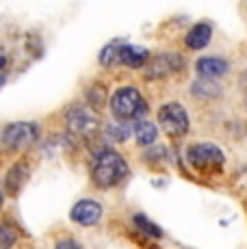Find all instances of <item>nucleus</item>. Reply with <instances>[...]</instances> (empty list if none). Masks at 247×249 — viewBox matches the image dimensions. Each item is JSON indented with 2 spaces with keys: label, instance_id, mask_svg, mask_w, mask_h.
<instances>
[{
  "label": "nucleus",
  "instance_id": "1",
  "mask_svg": "<svg viewBox=\"0 0 247 249\" xmlns=\"http://www.w3.org/2000/svg\"><path fill=\"white\" fill-rule=\"evenodd\" d=\"M89 176H91V184L96 189H113V186L126 180L128 162L117 150L104 147V150H98L93 154L91 162H89Z\"/></svg>",
  "mask_w": 247,
  "mask_h": 249
},
{
  "label": "nucleus",
  "instance_id": "2",
  "mask_svg": "<svg viewBox=\"0 0 247 249\" xmlns=\"http://www.w3.org/2000/svg\"><path fill=\"white\" fill-rule=\"evenodd\" d=\"M65 122H68V135L74 141H93L100 130H102V119H100L98 111L93 107H83V104H76L65 115Z\"/></svg>",
  "mask_w": 247,
  "mask_h": 249
},
{
  "label": "nucleus",
  "instance_id": "3",
  "mask_svg": "<svg viewBox=\"0 0 247 249\" xmlns=\"http://www.w3.org/2000/svg\"><path fill=\"white\" fill-rule=\"evenodd\" d=\"M111 111L115 119L137 122L148 113V102L137 87H120L111 95Z\"/></svg>",
  "mask_w": 247,
  "mask_h": 249
},
{
  "label": "nucleus",
  "instance_id": "4",
  "mask_svg": "<svg viewBox=\"0 0 247 249\" xmlns=\"http://www.w3.org/2000/svg\"><path fill=\"white\" fill-rule=\"evenodd\" d=\"M39 124L37 122H13L2 130V145L11 152L28 150L39 139Z\"/></svg>",
  "mask_w": 247,
  "mask_h": 249
},
{
  "label": "nucleus",
  "instance_id": "5",
  "mask_svg": "<svg viewBox=\"0 0 247 249\" xmlns=\"http://www.w3.org/2000/svg\"><path fill=\"white\" fill-rule=\"evenodd\" d=\"M156 119H159V126L167 132L169 137L180 139L189 132L191 128V122H189V113L187 108L180 102H167L159 108L156 113Z\"/></svg>",
  "mask_w": 247,
  "mask_h": 249
},
{
  "label": "nucleus",
  "instance_id": "6",
  "mask_svg": "<svg viewBox=\"0 0 247 249\" xmlns=\"http://www.w3.org/2000/svg\"><path fill=\"white\" fill-rule=\"evenodd\" d=\"M187 159L191 162L193 169L211 174V171H219L226 162V154L215 145V143H193L187 150Z\"/></svg>",
  "mask_w": 247,
  "mask_h": 249
},
{
  "label": "nucleus",
  "instance_id": "7",
  "mask_svg": "<svg viewBox=\"0 0 247 249\" xmlns=\"http://www.w3.org/2000/svg\"><path fill=\"white\" fill-rule=\"evenodd\" d=\"M187 68V59L178 52H160V54L152 56L143 70V76L148 80H159V78H167L172 74H178Z\"/></svg>",
  "mask_w": 247,
  "mask_h": 249
},
{
  "label": "nucleus",
  "instance_id": "8",
  "mask_svg": "<svg viewBox=\"0 0 247 249\" xmlns=\"http://www.w3.org/2000/svg\"><path fill=\"white\" fill-rule=\"evenodd\" d=\"M70 219L83 228H91L100 223V219H102V206L93 202V199H80L70 210Z\"/></svg>",
  "mask_w": 247,
  "mask_h": 249
},
{
  "label": "nucleus",
  "instance_id": "9",
  "mask_svg": "<svg viewBox=\"0 0 247 249\" xmlns=\"http://www.w3.org/2000/svg\"><path fill=\"white\" fill-rule=\"evenodd\" d=\"M195 70L199 76H206V78H223L230 71V63L223 56H202L197 59Z\"/></svg>",
  "mask_w": 247,
  "mask_h": 249
},
{
  "label": "nucleus",
  "instance_id": "10",
  "mask_svg": "<svg viewBox=\"0 0 247 249\" xmlns=\"http://www.w3.org/2000/svg\"><path fill=\"white\" fill-rule=\"evenodd\" d=\"M152 59L150 52L145 50L143 46H132V44H124L122 46V52H120V63L126 65V68H145L148 61Z\"/></svg>",
  "mask_w": 247,
  "mask_h": 249
},
{
  "label": "nucleus",
  "instance_id": "11",
  "mask_svg": "<svg viewBox=\"0 0 247 249\" xmlns=\"http://www.w3.org/2000/svg\"><path fill=\"white\" fill-rule=\"evenodd\" d=\"M211 37H212L211 22H197L195 26L187 33V37H184V46H187L189 50H202V48H206L211 44Z\"/></svg>",
  "mask_w": 247,
  "mask_h": 249
},
{
  "label": "nucleus",
  "instance_id": "12",
  "mask_svg": "<svg viewBox=\"0 0 247 249\" xmlns=\"http://www.w3.org/2000/svg\"><path fill=\"white\" fill-rule=\"evenodd\" d=\"M217 78H206V76H199L195 83L191 85V95L195 100H217L221 98L223 87L219 83H215Z\"/></svg>",
  "mask_w": 247,
  "mask_h": 249
},
{
  "label": "nucleus",
  "instance_id": "13",
  "mask_svg": "<svg viewBox=\"0 0 247 249\" xmlns=\"http://www.w3.org/2000/svg\"><path fill=\"white\" fill-rule=\"evenodd\" d=\"M26 180H28V165H26V160H18L16 165H13L11 169H9L7 180H4V186H7V193L16 197V195L20 193L22 189H24Z\"/></svg>",
  "mask_w": 247,
  "mask_h": 249
},
{
  "label": "nucleus",
  "instance_id": "14",
  "mask_svg": "<svg viewBox=\"0 0 247 249\" xmlns=\"http://www.w3.org/2000/svg\"><path fill=\"white\" fill-rule=\"evenodd\" d=\"M156 135H159V130H156V126L152 122H145V119H137L135 122V139L141 147H150L156 141Z\"/></svg>",
  "mask_w": 247,
  "mask_h": 249
},
{
  "label": "nucleus",
  "instance_id": "15",
  "mask_svg": "<svg viewBox=\"0 0 247 249\" xmlns=\"http://www.w3.org/2000/svg\"><path fill=\"white\" fill-rule=\"evenodd\" d=\"M122 46L124 41L122 39H115V41H108L106 46L100 50V56H98V63L102 68H113V65L120 63V52H122Z\"/></svg>",
  "mask_w": 247,
  "mask_h": 249
},
{
  "label": "nucleus",
  "instance_id": "16",
  "mask_svg": "<svg viewBox=\"0 0 247 249\" xmlns=\"http://www.w3.org/2000/svg\"><path fill=\"white\" fill-rule=\"evenodd\" d=\"M132 223H135V228L139 230L141 234H145V236H150V238H163V230H160L156 223H152L145 214H141V213H137L135 217H132Z\"/></svg>",
  "mask_w": 247,
  "mask_h": 249
},
{
  "label": "nucleus",
  "instance_id": "17",
  "mask_svg": "<svg viewBox=\"0 0 247 249\" xmlns=\"http://www.w3.org/2000/svg\"><path fill=\"white\" fill-rule=\"evenodd\" d=\"M85 100H87L89 107L100 111V108L106 104V87H104L102 83H93L91 87L87 89V93H85Z\"/></svg>",
  "mask_w": 247,
  "mask_h": 249
},
{
  "label": "nucleus",
  "instance_id": "18",
  "mask_svg": "<svg viewBox=\"0 0 247 249\" xmlns=\"http://www.w3.org/2000/svg\"><path fill=\"white\" fill-rule=\"evenodd\" d=\"M130 130H132V128L128 126V122H124V119H117V124H111V126L106 128V135H108L111 141L124 143L128 137H130Z\"/></svg>",
  "mask_w": 247,
  "mask_h": 249
},
{
  "label": "nucleus",
  "instance_id": "19",
  "mask_svg": "<svg viewBox=\"0 0 247 249\" xmlns=\"http://www.w3.org/2000/svg\"><path fill=\"white\" fill-rule=\"evenodd\" d=\"M20 238V232L16 230V226H11L9 221L0 223V247H11L18 243Z\"/></svg>",
  "mask_w": 247,
  "mask_h": 249
},
{
  "label": "nucleus",
  "instance_id": "20",
  "mask_svg": "<svg viewBox=\"0 0 247 249\" xmlns=\"http://www.w3.org/2000/svg\"><path fill=\"white\" fill-rule=\"evenodd\" d=\"M239 85H241V89H243V93H247V70L241 74V78H239Z\"/></svg>",
  "mask_w": 247,
  "mask_h": 249
},
{
  "label": "nucleus",
  "instance_id": "21",
  "mask_svg": "<svg viewBox=\"0 0 247 249\" xmlns=\"http://www.w3.org/2000/svg\"><path fill=\"white\" fill-rule=\"evenodd\" d=\"M56 247H80L76 241H61V243H56Z\"/></svg>",
  "mask_w": 247,
  "mask_h": 249
},
{
  "label": "nucleus",
  "instance_id": "22",
  "mask_svg": "<svg viewBox=\"0 0 247 249\" xmlns=\"http://www.w3.org/2000/svg\"><path fill=\"white\" fill-rule=\"evenodd\" d=\"M4 65H7V56H4V54H0V71H2Z\"/></svg>",
  "mask_w": 247,
  "mask_h": 249
},
{
  "label": "nucleus",
  "instance_id": "23",
  "mask_svg": "<svg viewBox=\"0 0 247 249\" xmlns=\"http://www.w3.org/2000/svg\"><path fill=\"white\" fill-rule=\"evenodd\" d=\"M4 83H7V76H4V71H0V87H2Z\"/></svg>",
  "mask_w": 247,
  "mask_h": 249
},
{
  "label": "nucleus",
  "instance_id": "24",
  "mask_svg": "<svg viewBox=\"0 0 247 249\" xmlns=\"http://www.w3.org/2000/svg\"><path fill=\"white\" fill-rule=\"evenodd\" d=\"M2 204H4V193H2V189H0V208H2Z\"/></svg>",
  "mask_w": 247,
  "mask_h": 249
},
{
  "label": "nucleus",
  "instance_id": "25",
  "mask_svg": "<svg viewBox=\"0 0 247 249\" xmlns=\"http://www.w3.org/2000/svg\"><path fill=\"white\" fill-rule=\"evenodd\" d=\"M245 102H247V93H245Z\"/></svg>",
  "mask_w": 247,
  "mask_h": 249
}]
</instances>
